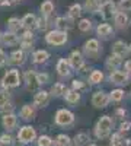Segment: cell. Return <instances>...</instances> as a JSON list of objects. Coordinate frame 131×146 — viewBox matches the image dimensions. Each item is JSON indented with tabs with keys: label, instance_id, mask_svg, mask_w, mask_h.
<instances>
[{
	"label": "cell",
	"instance_id": "cell-1",
	"mask_svg": "<svg viewBox=\"0 0 131 146\" xmlns=\"http://www.w3.org/2000/svg\"><path fill=\"white\" fill-rule=\"evenodd\" d=\"M111 127H112V120L109 117H106V115L102 117L98 121V124H96V136L101 137V139L106 137L108 133H109V130H111Z\"/></svg>",
	"mask_w": 131,
	"mask_h": 146
},
{
	"label": "cell",
	"instance_id": "cell-2",
	"mask_svg": "<svg viewBox=\"0 0 131 146\" xmlns=\"http://www.w3.org/2000/svg\"><path fill=\"white\" fill-rule=\"evenodd\" d=\"M67 40V35L63 31H51L47 35V42L53 45H63Z\"/></svg>",
	"mask_w": 131,
	"mask_h": 146
},
{
	"label": "cell",
	"instance_id": "cell-3",
	"mask_svg": "<svg viewBox=\"0 0 131 146\" xmlns=\"http://www.w3.org/2000/svg\"><path fill=\"white\" fill-rule=\"evenodd\" d=\"M19 72L18 70H9L6 75L3 76V80H2V83H3V86H6V88H13V86H18L19 85Z\"/></svg>",
	"mask_w": 131,
	"mask_h": 146
},
{
	"label": "cell",
	"instance_id": "cell-4",
	"mask_svg": "<svg viewBox=\"0 0 131 146\" xmlns=\"http://www.w3.org/2000/svg\"><path fill=\"white\" fill-rule=\"evenodd\" d=\"M73 120H74L73 114H71L70 111H67V110H60V111L55 114V121H57V124H60V126L71 124Z\"/></svg>",
	"mask_w": 131,
	"mask_h": 146
},
{
	"label": "cell",
	"instance_id": "cell-5",
	"mask_svg": "<svg viewBox=\"0 0 131 146\" xmlns=\"http://www.w3.org/2000/svg\"><path fill=\"white\" fill-rule=\"evenodd\" d=\"M18 139L19 142L22 143H28V142H32L35 139V130L29 126H25V127H22L20 131H19V135H18Z\"/></svg>",
	"mask_w": 131,
	"mask_h": 146
},
{
	"label": "cell",
	"instance_id": "cell-6",
	"mask_svg": "<svg viewBox=\"0 0 131 146\" xmlns=\"http://www.w3.org/2000/svg\"><path fill=\"white\" fill-rule=\"evenodd\" d=\"M25 80H26V83H28V88L31 89V91H35L38 86H39V82H38V75L35 72H32V70H29V72H26L25 73Z\"/></svg>",
	"mask_w": 131,
	"mask_h": 146
},
{
	"label": "cell",
	"instance_id": "cell-7",
	"mask_svg": "<svg viewBox=\"0 0 131 146\" xmlns=\"http://www.w3.org/2000/svg\"><path fill=\"white\" fill-rule=\"evenodd\" d=\"M108 101H109L108 95L103 94V92H96L92 98V102H93L95 107H105L106 104H108Z\"/></svg>",
	"mask_w": 131,
	"mask_h": 146
},
{
	"label": "cell",
	"instance_id": "cell-8",
	"mask_svg": "<svg viewBox=\"0 0 131 146\" xmlns=\"http://www.w3.org/2000/svg\"><path fill=\"white\" fill-rule=\"evenodd\" d=\"M114 9H115V6H114L112 2H108V3L102 5V7H101L102 16H103L105 19H111V18L115 15V13H114Z\"/></svg>",
	"mask_w": 131,
	"mask_h": 146
},
{
	"label": "cell",
	"instance_id": "cell-9",
	"mask_svg": "<svg viewBox=\"0 0 131 146\" xmlns=\"http://www.w3.org/2000/svg\"><path fill=\"white\" fill-rule=\"evenodd\" d=\"M2 41L5 42V44H7V45H15V44H18L19 42V38H18V35L16 34H13V32H5L3 35H2Z\"/></svg>",
	"mask_w": 131,
	"mask_h": 146
},
{
	"label": "cell",
	"instance_id": "cell-10",
	"mask_svg": "<svg viewBox=\"0 0 131 146\" xmlns=\"http://www.w3.org/2000/svg\"><path fill=\"white\" fill-rule=\"evenodd\" d=\"M127 73L124 72H120V70H117L114 73H111V82L112 83H127Z\"/></svg>",
	"mask_w": 131,
	"mask_h": 146
},
{
	"label": "cell",
	"instance_id": "cell-11",
	"mask_svg": "<svg viewBox=\"0 0 131 146\" xmlns=\"http://www.w3.org/2000/svg\"><path fill=\"white\" fill-rule=\"evenodd\" d=\"M70 64L71 67H74V69H79L82 64H83V57L79 51H73L70 56Z\"/></svg>",
	"mask_w": 131,
	"mask_h": 146
},
{
	"label": "cell",
	"instance_id": "cell-12",
	"mask_svg": "<svg viewBox=\"0 0 131 146\" xmlns=\"http://www.w3.org/2000/svg\"><path fill=\"white\" fill-rule=\"evenodd\" d=\"M20 22H22V27H25V28H28V29H31V28H34V27H37V18H35L32 13L25 15Z\"/></svg>",
	"mask_w": 131,
	"mask_h": 146
},
{
	"label": "cell",
	"instance_id": "cell-13",
	"mask_svg": "<svg viewBox=\"0 0 131 146\" xmlns=\"http://www.w3.org/2000/svg\"><path fill=\"white\" fill-rule=\"evenodd\" d=\"M115 23H117L118 28H127L128 18H127V15L124 13V12H118V13H115Z\"/></svg>",
	"mask_w": 131,
	"mask_h": 146
},
{
	"label": "cell",
	"instance_id": "cell-14",
	"mask_svg": "<svg viewBox=\"0 0 131 146\" xmlns=\"http://www.w3.org/2000/svg\"><path fill=\"white\" fill-rule=\"evenodd\" d=\"M112 51H114V54H115V56L122 57L124 54H127V45H125L122 41H118V42H115V44H114Z\"/></svg>",
	"mask_w": 131,
	"mask_h": 146
},
{
	"label": "cell",
	"instance_id": "cell-15",
	"mask_svg": "<svg viewBox=\"0 0 131 146\" xmlns=\"http://www.w3.org/2000/svg\"><path fill=\"white\" fill-rule=\"evenodd\" d=\"M9 62L12 64H23V63H25V54H23V51H15V53H12Z\"/></svg>",
	"mask_w": 131,
	"mask_h": 146
},
{
	"label": "cell",
	"instance_id": "cell-16",
	"mask_svg": "<svg viewBox=\"0 0 131 146\" xmlns=\"http://www.w3.org/2000/svg\"><path fill=\"white\" fill-rule=\"evenodd\" d=\"M34 101H35V104H37V105L44 107L47 102H48V92L42 91V92L35 94V98H34Z\"/></svg>",
	"mask_w": 131,
	"mask_h": 146
},
{
	"label": "cell",
	"instance_id": "cell-17",
	"mask_svg": "<svg viewBox=\"0 0 131 146\" xmlns=\"http://www.w3.org/2000/svg\"><path fill=\"white\" fill-rule=\"evenodd\" d=\"M35 115V108L32 105H25L20 110V117H23L25 120H31Z\"/></svg>",
	"mask_w": 131,
	"mask_h": 146
},
{
	"label": "cell",
	"instance_id": "cell-18",
	"mask_svg": "<svg viewBox=\"0 0 131 146\" xmlns=\"http://www.w3.org/2000/svg\"><path fill=\"white\" fill-rule=\"evenodd\" d=\"M57 70H58V75L60 76H68V73H70V70H68V63L66 62V60H60L58 62V64H57Z\"/></svg>",
	"mask_w": 131,
	"mask_h": 146
},
{
	"label": "cell",
	"instance_id": "cell-19",
	"mask_svg": "<svg viewBox=\"0 0 131 146\" xmlns=\"http://www.w3.org/2000/svg\"><path fill=\"white\" fill-rule=\"evenodd\" d=\"M3 126L6 127V129H13L15 126H16V117L13 115V114H7V115H5L3 117Z\"/></svg>",
	"mask_w": 131,
	"mask_h": 146
},
{
	"label": "cell",
	"instance_id": "cell-20",
	"mask_svg": "<svg viewBox=\"0 0 131 146\" xmlns=\"http://www.w3.org/2000/svg\"><path fill=\"white\" fill-rule=\"evenodd\" d=\"M55 25H57V28L60 29V31H66V29H70L71 28V22L68 19H66V18H58L55 21Z\"/></svg>",
	"mask_w": 131,
	"mask_h": 146
},
{
	"label": "cell",
	"instance_id": "cell-21",
	"mask_svg": "<svg viewBox=\"0 0 131 146\" xmlns=\"http://www.w3.org/2000/svg\"><path fill=\"white\" fill-rule=\"evenodd\" d=\"M85 48H86V51H88L89 54L96 53V51L99 50V42H98L96 40H89V41L85 44Z\"/></svg>",
	"mask_w": 131,
	"mask_h": 146
},
{
	"label": "cell",
	"instance_id": "cell-22",
	"mask_svg": "<svg viewBox=\"0 0 131 146\" xmlns=\"http://www.w3.org/2000/svg\"><path fill=\"white\" fill-rule=\"evenodd\" d=\"M7 27H9V29H10V32H16V31H19V28L22 27V22L18 19V18H12V19H9V22H7Z\"/></svg>",
	"mask_w": 131,
	"mask_h": 146
},
{
	"label": "cell",
	"instance_id": "cell-23",
	"mask_svg": "<svg viewBox=\"0 0 131 146\" xmlns=\"http://www.w3.org/2000/svg\"><path fill=\"white\" fill-rule=\"evenodd\" d=\"M47 58H48V53L42 51V50H39L34 54V62L35 63H44V62H47Z\"/></svg>",
	"mask_w": 131,
	"mask_h": 146
},
{
	"label": "cell",
	"instance_id": "cell-24",
	"mask_svg": "<svg viewBox=\"0 0 131 146\" xmlns=\"http://www.w3.org/2000/svg\"><path fill=\"white\" fill-rule=\"evenodd\" d=\"M41 10H42V13H44L45 16H48V15H51V13H53V10H54V5L50 2V0H47V2H44V3L41 5Z\"/></svg>",
	"mask_w": 131,
	"mask_h": 146
},
{
	"label": "cell",
	"instance_id": "cell-25",
	"mask_svg": "<svg viewBox=\"0 0 131 146\" xmlns=\"http://www.w3.org/2000/svg\"><path fill=\"white\" fill-rule=\"evenodd\" d=\"M111 32H112V28L108 23H102V25L98 27V34L101 36H108V35H111Z\"/></svg>",
	"mask_w": 131,
	"mask_h": 146
},
{
	"label": "cell",
	"instance_id": "cell-26",
	"mask_svg": "<svg viewBox=\"0 0 131 146\" xmlns=\"http://www.w3.org/2000/svg\"><path fill=\"white\" fill-rule=\"evenodd\" d=\"M66 92V86L63 83H55V85H53V88H51V94L53 95H55V96H60V95H63Z\"/></svg>",
	"mask_w": 131,
	"mask_h": 146
},
{
	"label": "cell",
	"instance_id": "cell-27",
	"mask_svg": "<svg viewBox=\"0 0 131 146\" xmlns=\"http://www.w3.org/2000/svg\"><path fill=\"white\" fill-rule=\"evenodd\" d=\"M66 100H67V102H70V104H74V102H77V101L80 100V95H79V92H76V91H70V92L66 94Z\"/></svg>",
	"mask_w": 131,
	"mask_h": 146
},
{
	"label": "cell",
	"instance_id": "cell-28",
	"mask_svg": "<svg viewBox=\"0 0 131 146\" xmlns=\"http://www.w3.org/2000/svg\"><path fill=\"white\" fill-rule=\"evenodd\" d=\"M121 63V57H118V56H111L109 58H108V62H106V66L108 67H117L118 64Z\"/></svg>",
	"mask_w": 131,
	"mask_h": 146
},
{
	"label": "cell",
	"instance_id": "cell-29",
	"mask_svg": "<svg viewBox=\"0 0 131 146\" xmlns=\"http://www.w3.org/2000/svg\"><path fill=\"white\" fill-rule=\"evenodd\" d=\"M88 140H89V136L86 135V133H80V135H77V136H76V139H74L76 146H82V145H85Z\"/></svg>",
	"mask_w": 131,
	"mask_h": 146
},
{
	"label": "cell",
	"instance_id": "cell-30",
	"mask_svg": "<svg viewBox=\"0 0 131 146\" xmlns=\"http://www.w3.org/2000/svg\"><path fill=\"white\" fill-rule=\"evenodd\" d=\"M102 79H103L102 72H99V70L92 72V75H90V82H92V83H99Z\"/></svg>",
	"mask_w": 131,
	"mask_h": 146
},
{
	"label": "cell",
	"instance_id": "cell-31",
	"mask_svg": "<svg viewBox=\"0 0 131 146\" xmlns=\"http://www.w3.org/2000/svg\"><path fill=\"white\" fill-rule=\"evenodd\" d=\"M70 16L71 18H77V16H80V13H82V6L80 5H73L70 7Z\"/></svg>",
	"mask_w": 131,
	"mask_h": 146
},
{
	"label": "cell",
	"instance_id": "cell-32",
	"mask_svg": "<svg viewBox=\"0 0 131 146\" xmlns=\"http://www.w3.org/2000/svg\"><path fill=\"white\" fill-rule=\"evenodd\" d=\"M12 111H13V105H12L10 102H6L3 105H0V113L7 115V114H12Z\"/></svg>",
	"mask_w": 131,
	"mask_h": 146
},
{
	"label": "cell",
	"instance_id": "cell-33",
	"mask_svg": "<svg viewBox=\"0 0 131 146\" xmlns=\"http://www.w3.org/2000/svg\"><path fill=\"white\" fill-rule=\"evenodd\" d=\"M98 5H99V0H86V3H85V7L88 10H96L98 9Z\"/></svg>",
	"mask_w": 131,
	"mask_h": 146
},
{
	"label": "cell",
	"instance_id": "cell-34",
	"mask_svg": "<svg viewBox=\"0 0 131 146\" xmlns=\"http://www.w3.org/2000/svg\"><path fill=\"white\" fill-rule=\"evenodd\" d=\"M55 143H57V146H68V143H70V139H68L67 136H64V135H60V136L57 137Z\"/></svg>",
	"mask_w": 131,
	"mask_h": 146
},
{
	"label": "cell",
	"instance_id": "cell-35",
	"mask_svg": "<svg viewBox=\"0 0 131 146\" xmlns=\"http://www.w3.org/2000/svg\"><path fill=\"white\" fill-rule=\"evenodd\" d=\"M122 96H124V92L121 89H115V91L111 92V100L112 101H121Z\"/></svg>",
	"mask_w": 131,
	"mask_h": 146
},
{
	"label": "cell",
	"instance_id": "cell-36",
	"mask_svg": "<svg viewBox=\"0 0 131 146\" xmlns=\"http://www.w3.org/2000/svg\"><path fill=\"white\" fill-rule=\"evenodd\" d=\"M111 146H124V140L121 139L120 135H114V136H112Z\"/></svg>",
	"mask_w": 131,
	"mask_h": 146
},
{
	"label": "cell",
	"instance_id": "cell-37",
	"mask_svg": "<svg viewBox=\"0 0 131 146\" xmlns=\"http://www.w3.org/2000/svg\"><path fill=\"white\" fill-rule=\"evenodd\" d=\"M90 27H92V23H90V21H88V19H83V21H80V23H79L80 31H89Z\"/></svg>",
	"mask_w": 131,
	"mask_h": 146
},
{
	"label": "cell",
	"instance_id": "cell-38",
	"mask_svg": "<svg viewBox=\"0 0 131 146\" xmlns=\"http://www.w3.org/2000/svg\"><path fill=\"white\" fill-rule=\"evenodd\" d=\"M38 145L39 146H51V139L48 136H41L38 140Z\"/></svg>",
	"mask_w": 131,
	"mask_h": 146
},
{
	"label": "cell",
	"instance_id": "cell-39",
	"mask_svg": "<svg viewBox=\"0 0 131 146\" xmlns=\"http://www.w3.org/2000/svg\"><path fill=\"white\" fill-rule=\"evenodd\" d=\"M6 102H9V94L5 91H0V105H3Z\"/></svg>",
	"mask_w": 131,
	"mask_h": 146
},
{
	"label": "cell",
	"instance_id": "cell-40",
	"mask_svg": "<svg viewBox=\"0 0 131 146\" xmlns=\"http://www.w3.org/2000/svg\"><path fill=\"white\" fill-rule=\"evenodd\" d=\"M120 6H121L124 10H131V0H121Z\"/></svg>",
	"mask_w": 131,
	"mask_h": 146
},
{
	"label": "cell",
	"instance_id": "cell-41",
	"mask_svg": "<svg viewBox=\"0 0 131 146\" xmlns=\"http://www.w3.org/2000/svg\"><path fill=\"white\" fill-rule=\"evenodd\" d=\"M0 143H2V145H10V143H12V137L7 136V135L0 136Z\"/></svg>",
	"mask_w": 131,
	"mask_h": 146
},
{
	"label": "cell",
	"instance_id": "cell-42",
	"mask_svg": "<svg viewBox=\"0 0 131 146\" xmlns=\"http://www.w3.org/2000/svg\"><path fill=\"white\" fill-rule=\"evenodd\" d=\"M47 80H48V76H47L45 73H39V75H38V82H39V85H41V83H45Z\"/></svg>",
	"mask_w": 131,
	"mask_h": 146
},
{
	"label": "cell",
	"instance_id": "cell-43",
	"mask_svg": "<svg viewBox=\"0 0 131 146\" xmlns=\"http://www.w3.org/2000/svg\"><path fill=\"white\" fill-rule=\"evenodd\" d=\"M73 88L74 89H80V88H83V83L80 80H73Z\"/></svg>",
	"mask_w": 131,
	"mask_h": 146
},
{
	"label": "cell",
	"instance_id": "cell-44",
	"mask_svg": "<svg viewBox=\"0 0 131 146\" xmlns=\"http://www.w3.org/2000/svg\"><path fill=\"white\" fill-rule=\"evenodd\" d=\"M5 63H6V56L2 50H0V66H3Z\"/></svg>",
	"mask_w": 131,
	"mask_h": 146
},
{
	"label": "cell",
	"instance_id": "cell-45",
	"mask_svg": "<svg viewBox=\"0 0 131 146\" xmlns=\"http://www.w3.org/2000/svg\"><path fill=\"white\" fill-rule=\"evenodd\" d=\"M130 127H131V123H128V121H127V123H122V124H121V130H122V131H124V130H128Z\"/></svg>",
	"mask_w": 131,
	"mask_h": 146
},
{
	"label": "cell",
	"instance_id": "cell-46",
	"mask_svg": "<svg viewBox=\"0 0 131 146\" xmlns=\"http://www.w3.org/2000/svg\"><path fill=\"white\" fill-rule=\"evenodd\" d=\"M125 69H127V72H131V60H128L125 63Z\"/></svg>",
	"mask_w": 131,
	"mask_h": 146
},
{
	"label": "cell",
	"instance_id": "cell-47",
	"mask_svg": "<svg viewBox=\"0 0 131 146\" xmlns=\"http://www.w3.org/2000/svg\"><path fill=\"white\" fill-rule=\"evenodd\" d=\"M0 5H3V6H6V5H9V2H7V0H0Z\"/></svg>",
	"mask_w": 131,
	"mask_h": 146
},
{
	"label": "cell",
	"instance_id": "cell-48",
	"mask_svg": "<svg viewBox=\"0 0 131 146\" xmlns=\"http://www.w3.org/2000/svg\"><path fill=\"white\" fill-rule=\"evenodd\" d=\"M101 2H102V5H105V3H108L109 0H101Z\"/></svg>",
	"mask_w": 131,
	"mask_h": 146
},
{
	"label": "cell",
	"instance_id": "cell-49",
	"mask_svg": "<svg viewBox=\"0 0 131 146\" xmlns=\"http://www.w3.org/2000/svg\"><path fill=\"white\" fill-rule=\"evenodd\" d=\"M13 2H20V0H13Z\"/></svg>",
	"mask_w": 131,
	"mask_h": 146
},
{
	"label": "cell",
	"instance_id": "cell-50",
	"mask_svg": "<svg viewBox=\"0 0 131 146\" xmlns=\"http://www.w3.org/2000/svg\"><path fill=\"white\" fill-rule=\"evenodd\" d=\"M90 146H96V145H90Z\"/></svg>",
	"mask_w": 131,
	"mask_h": 146
}]
</instances>
